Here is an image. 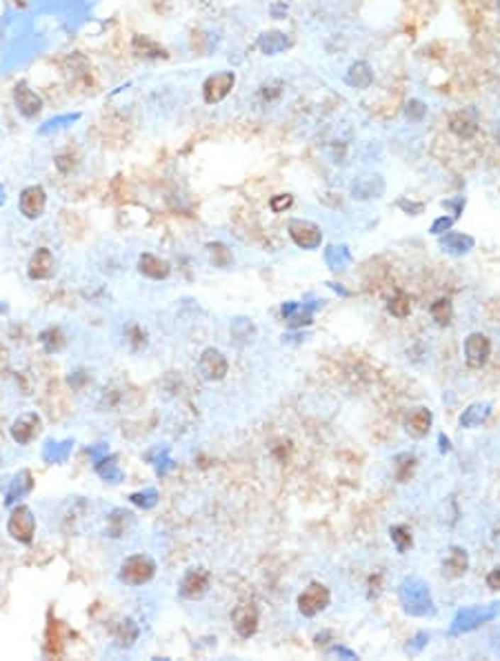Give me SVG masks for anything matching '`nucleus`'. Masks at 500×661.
Returning a JSON list of instances; mask_svg holds the SVG:
<instances>
[{
    "label": "nucleus",
    "mask_w": 500,
    "mask_h": 661,
    "mask_svg": "<svg viewBox=\"0 0 500 661\" xmlns=\"http://www.w3.org/2000/svg\"><path fill=\"white\" fill-rule=\"evenodd\" d=\"M429 314H431V319L436 321V325L445 327V325L452 323V319H454V305H452V301H449V299H436V301L431 303V307H429Z\"/></svg>",
    "instance_id": "35"
},
{
    "label": "nucleus",
    "mask_w": 500,
    "mask_h": 661,
    "mask_svg": "<svg viewBox=\"0 0 500 661\" xmlns=\"http://www.w3.org/2000/svg\"><path fill=\"white\" fill-rule=\"evenodd\" d=\"M496 650H498V652H500V635H498V637H496Z\"/></svg>",
    "instance_id": "56"
},
{
    "label": "nucleus",
    "mask_w": 500,
    "mask_h": 661,
    "mask_svg": "<svg viewBox=\"0 0 500 661\" xmlns=\"http://www.w3.org/2000/svg\"><path fill=\"white\" fill-rule=\"evenodd\" d=\"M467 570H470V555H467V550L460 548V545L449 548L447 557L443 559V574L449 577V579H458Z\"/></svg>",
    "instance_id": "20"
},
{
    "label": "nucleus",
    "mask_w": 500,
    "mask_h": 661,
    "mask_svg": "<svg viewBox=\"0 0 500 661\" xmlns=\"http://www.w3.org/2000/svg\"><path fill=\"white\" fill-rule=\"evenodd\" d=\"M40 427H43V421L36 412H25V415H21L11 423V439L18 445H29L38 437Z\"/></svg>",
    "instance_id": "13"
},
{
    "label": "nucleus",
    "mask_w": 500,
    "mask_h": 661,
    "mask_svg": "<svg viewBox=\"0 0 500 661\" xmlns=\"http://www.w3.org/2000/svg\"><path fill=\"white\" fill-rule=\"evenodd\" d=\"M323 258H325V266L331 272H343V270H347L349 266H352V252H349V247L345 243L329 245L327 250H325V254H323Z\"/></svg>",
    "instance_id": "25"
},
{
    "label": "nucleus",
    "mask_w": 500,
    "mask_h": 661,
    "mask_svg": "<svg viewBox=\"0 0 500 661\" xmlns=\"http://www.w3.org/2000/svg\"><path fill=\"white\" fill-rule=\"evenodd\" d=\"M158 497H160V494H158L156 488H145V490H138V492H131L129 501L133 506L143 508V510H152V508L158 506Z\"/></svg>",
    "instance_id": "38"
},
{
    "label": "nucleus",
    "mask_w": 500,
    "mask_h": 661,
    "mask_svg": "<svg viewBox=\"0 0 500 661\" xmlns=\"http://www.w3.org/2000/svg\"><path fill=\"white\" fill-rule=\"evenodd\" d=\"M385 194V180L378 174H365L358 176L352 183V196L358 201H370V198H380Z\"/></svg>",
    "instance_id": "18"
},
{
    "label": "nucleus",
    "mask_w": 500,
    "mask_h": 661,
    "mask_svg": "<svg viewBox=\"0 0 500 661\" xmlns=\"http://www.w3.org/2000/svg\"><path fill=\"white\" fill-rule=\"evenodd\" d=\"M74 445H76V441L74 439H62V441H56V439H49L45 445H43V452H40V457H43V461L45 464H49V466H60V464H65L67 459L72 457V452H74Z\"/></svg>",
    "instance_id": "19"
},
{
    "label": "nucleus",
    "mask_w": 500,
    "mask_h": 661,
    "mask_svg": "<svg viewBox=\"0 0 500 661\" xmlns=\"http://www.w3.org/2000/svg\"><path fill=\"white\" fill-rule=\"evenodd\" d=\"M207 252H209V258H211V263H213L216 268H221V270L231 268L233 254H231V250H229L227 245H223V243H209V245H207Z\"/></svg>",
    "instance_id": "36"
},
{
    "label": "nucleus",
    "mask_w": 500,
    "mask_h": 661,
    "mask_svg": "<svg viewBox=\"0 0 500 661\" xmlns=\"http://www.w3.org/2000/svg\"><path fill=\"white\" fill-rule=\"evenodd\" d=\"M387 310H389L391 317H396V319H405V317H409V312H411V301H409V296H407V294H403V292H398L396 296H391V299H389Z\"/></svg>",
    "instance_id": "39"
},
{
    "label": "nucleus",
    "mask_w": 500,
    "mask_h": 661,
    "mask_svg": "<svg viewBox=\"0 0 500 661\" xmlns=\"http://www.w3.org/2000/svg\"><path fill=\"white\" fill-rule=\"evenodd\" d=\"M133 528V515L123 508L111 510V515L107 517V532L113 539H123L129 530Z\"/></svg>",
    "instance_id": "28"
},
{
    "label": "nucleus",
    "mask_w": 500,
    "mask_h": 661,
    "mask_svg": "<svg viewBox=\"0 0 500 661\" xmlns=\"http://www.w3.org/2000/svg\"><path fill=\"white\" fill-rule=\"evenodd\" d=\"M154 466H156V474H158V476H165L167 472H170V470L174 468V461L170 459V454L165 452V454H162V457H160V459L156 461Z\"/></svg>",
    "instance_id": "48"
},
{
    "label": "nucleus",
    "mask_w": 500,
    "mask_h": 661,
    "mask_svg": "<svg viewBox=\"0 0 500 661\" xmlns=\"http://www.w3.org/2000/svg\"><path fill=\"white\" fill-rule=\"evenodd\" d=\"M256 45L265 56H276L289 47V38L287 34H282V31H265V34L258 36Z\"/></svg>",
    "instance_id": "29"
},
{
    "label": "nucleus",
    "mask_w": 500,
    "mask_h": 661,
    "mask_svg": "<svg viewBox=\"0 0 500 661\" xmlns=\"http://www.w3.org/2000/svg\"><path fill=\"white\" fill-rule=\"evenodd\" d=\"M327 655H331V657H340V659H347V661H354V659H358V655H356L354 650H349V648H345V646H333V648H329V650H327Z\"/></svg>",
    "instance_id": "49"
},
{
    "label": "nucleus",
    "mask_w": 500,
    "mask_h": 661,
    "mask_svg": "<svg viewBox=\"0 0 500 661\" xmlns=\"http://www.w3.org/2000/svg\"><path fill=\"white\" fill-rule=\"evenodd\" d=\"M321 305H323V301H313V303H298V310H296V312L291 314V317L287 319L289 329H303V327L311 325V321H313V317H316V312L321 310Z\"/></svg>",
    "instance_id": "30"
},
{
    "label": "nucleus",
    "mask_w": 500,
    "mask_h": 661,
    "mask_svg": "<svg viewBox=\"0 0 500 661\" xmlns=\"http://www.w3.org/2000/svg\"><path fill=\"white\" fill-rule=\"evenodd\" d=\"M291 205H294V196H289V194H278V196H274L272 201H270V207H272L276 214L289 209Z\"/></svg>",
    "instance_id": "44"
},
{
    "label": "nucleus",
    "mask_w": 500,
    "mask_h": 661,
    "mask_svg": "<svg viewBox=\"0 0 500 661\" xmlns=\"http://www.w3.org/2000/svg\"><path fill=\"white\" fill-rule=\"evenodd\" d=\"M398 207L407 214H411V217H418V214H423V209H425V203H413V201H407V198H400Z\"/></svg>",
    "instance_id": "47"
},
{
    "label": "nucleus",
    "mask_w": 500,
    "mask_h": 661,
    "mask_svg": "<svg viewBox=\"0 0 500 661\" xmlns=\"http://www.w3.org/2000/svg\"><path fill=\"white\" fill-rule=\"evenodd\" d=\"M231 626L238 637L249 639L258 630V608L254 603H238L231 610Z\"/></svg>",
    "instance_id": "9"
},
{
    "label": "nucleus",
    "mask_w": 500,
    "mask_h": 661,
    "mask_svg": "<svg viewBox=\"0 0 500 661\" xmlns=\"http://www.w3.org/2000/svg\"><path fill=\"white\" fill-rule=\"evenodd\" d=\"M465 203H467V201H465L462 196H456V198H449V201H443V207L452 212L454 219H458L460 214H462V209H465Z\"/></svg>",
    "instance_id": "46"
},
{
    "label": "nucleus",
    "mask_w": 500,
    "mask_h": 661,
    "mask_svg": "<svg viewBox=\"0 0 500 661\" xmlns=\"http://www.w3.org/2000/svg\"><path fill=\"white\" fill-rule=\"evenodd\" d=\"M327 285H329L333 292H338L340 296H349V292H347V290H343V288H340V283H327Z\"/></svg>",
    "instance_id": "54"
},
{
    "label": "nucleus",
    "mask_w": 500,
    "mask_h": 661,
    "mask_svg": "<svg viewBox=\"0 0 500 661\" xmlns=\"http://www.w3.org/2000/svg\"><path fill=\"white\" fill-rule=\"evenodd\" d=\"M462 352H465V363L474 370H480L485 363L489 361V354H491V341L487 334L482 332H472L470 337L465 339V345H462Z\"/></svg>",
    "instance_id": "7"
},
{
    "label": "nucleus",
    "mask_w": 500,
    "mask_h": 661,
    "mask_svg": "<svg viewBox=\"0 0 500 661\" xmlns=\"http://www.w3.org/2000/svg\"><path fill=\"white\" fill-rule=\"evenodd\" d=\"M454 217H438L436 221L431 223V227H429V232L433 234V236H443L445 232H449L452 229V225H454Z\"/></svg>",
    "instance_id": "43"
},
{
    "label": "nucleus",
    "mask_w": 500,
    "mask_h": 661,
    "mask_svg": "<svg viewBox=\"0 0 500 661\" xmlns=\"http://www.w3.org/2000/svg\"><path fill=\"white\" fill-rule=\"evenodd\" d=\"M496 141H498V145H500V121H498V127H496Z\"/></svg>",
    "instance_id": "55"
},
{
    "label": "nucleus",
    "mask_w": 500,
    "mask_h": 661,
    "mask_svg": "<svg viewBox=\"0 0 500 661\" xmlns=\"http://www.w3.org/2000/svg\"><path fill=\"white\" fill-rule=\"evenodd\" d=\"M33 490V476H31V472L29 470H21L18 474H16L11 481H9V486H7V490H5V506L7 508H11L13 503H18L23 497H27V494Z\"/></svg>",
    "instance_id": "22"
},
{
    "label": "nucleus",
    "mask_w": 500,
    "mask_h": 661,
    "mask_svg": "<svg viewBox=\"0 0 500 661\" xmlns=\"http://www.w3.org/2000/svg\"><path fill=\"white\" fill-rule=\"evenodd\" d=\"M27 274L31 280H49L56 274V258L49 247H38L33 256L29 258Z\"/></svg>",
    "instance_id": "14"
},
{
    "label": "nucleus",
    "mask_w": 500,
    "mask_h": 661,
    "mask_svg": "<svg viewBox=\"0 0 500 661\" xmlns=\"http://www.w3.org/2000/svg\"><path fill=\"white\" fill-rule=\"evenodd\" d=\"M280 89H282V82H280V80L270 82V85H265V87H262V96H265V101H272V98L280 96Z\"/></svg>",
    "instance_id": "50"
},
{
    "label": "nucleus",
    "mask_w": 500,
    "mask_h": 661,
    "mask_svg": "<svg viewBox=\"0 0 500 661\" xmlns=\"http://www.w3.org/2000/svg\"><path fill=\"white\" fill-rule=\"evenodd\" d=\"M405 116L411 123H421L427 116V105L423 101H418V98H413V101H409L405 107Z\"/></svg>",
    "instance_id": "41"
},
{
    "label": "nucleus",
    "mask_w": 500,
    "mask_h": 661,
    "mask_svg": "<svg viewBox=\"0 0 500 661\" xmlns=\"http://www.w3.org/2000/svg\"><path fill=\"white\" fill-rule=\"evenodd\" d=\"M198 370H200V374H203V378H207V381H223L229 372V361L221 350L207 348V350H203V354H200V359H198Z\"/></svg>",
    "instance_id": "8"
},
{
    "label": "nucleus",
    "mask_w": 500,
    "mask_h": 661,
    "mask_svg": "<svg viewBox=\"0 0 500 661\" xmlns=\"http://www.w3.org/2000/svg\"><path fill=\"white\" fill-rule=\"evenodd\" d=\"M287 232L300 250H318L323 243V229L305 219H291L287 225Z\"/></svg>",
    "instance_id": "6"
},
{
    "label": "nucleus",
    "mask_w": 500,
    "mask_h": 661,
    "mask_svg": "<svg viewBox=\"0 0 500 661\" xmlns=\"http://www.w3.org/2000/svg\"><path fill=\"white\" fill-rule=\"evenodd\" d=\"M329 603H331V592H329V588L325 584H318V581L309 584L303 592L298 594V599H296L298 613L303 615V617H307V619L321 615L323 610H327Z\"/></svg>",
    "instance_id": "4"
},
{
    "label": "nucleus",
    "mask_w": 500,
    "mask_h": 661,
    "mask_svg": "<svg viewBox=\"0 0 500 661\" xmlns=\"http://www.w3.org/2000/svg\"><path fill=\"white\" fill-rule=\"evenodd\" d=\"M233 82H236V74L233 72H218L205 80L203 85V98L207 105L221 103L223 98H227V94L233 89Z\"/></svg>",
    "instance_id": "12"
},
{
    "label": "nucleus",
    "mask_w": 500,
    "mask_h": 661,
    "mask_svg": "<svg viewBox=\"0 0 500 661\" xmlns=\"http://www.w3.org/2000/svg\"><path fill=\"white\" fill-rule=\"evenodd\" d=\"M87 454L91 459V464H98L100 459H105L109 454V445L107 443H96V445H89L87 448Z\"/></svg>",
    "instance_id": "45"
},
{
    "label": "nucleus",
    "mask_w": 500,
    "mask_h": 661,
    "mask_svg": "<svg viewBox=\"0 0 500 661\" xmlns=\"http://www.w3.org/2000/svg\"><path fill=\"white\" fill-rule=\"evenodd\" d=\"M398 601L409 617L431 619L436 617L438 608L431 597L429 584L423 581L421 577H405L398 586Z\"/></svg>",
    "instance_id": "1"
},
{
    "label": "nucleus",
    "mask_w": 500,
    "mask_h": 661,
    "mask_svg": "<svg viewBox=\"0 0 500 661\" xmlns=\"http://www.w3.org/2000/svg\"><path fill=\"white\" fill-rule=\"evenodd\" d=\"M345 80H347V85L354 89H370L374 82V72L370 67V62H365V60L354 62L352 67H349Z\"/></svg>",
    "instance_id": "27"
},
{
    "label": "nucleus",
    "mask_w": 500,
    "mask_h": 661,
    "mask_svg": "<svg viewBox=\"0 0 500 661\" xmlns=\"http://www.w3.org/2000/svg\"><path fill=\"white\" fill-rule=\"evenodd\" d=\"M45 207H47V194L40 185H29L21 192L18 209L25 219H29V221L40 219L45 214Z\"/></svg>",
    "instance_id": "11"
},
{
    "label": "nucleus",
    "mask_w": 500,
    "mask_h": 661,
    "mask_svg": "<svg viewBox=\"0 0 500 661\" xmlns=\"http://www.w3.org/2000/svg\"><path fill=\"white\" fill-rule=\"evenodd\" d=\"M440 247H443V252L452 254V256H465L476 247V241L470 234L452 232V229H449V232H445L440 236Z\"/></svg>",
    "instance_id": "21"
},
{
    "label": "nucleus",
    "mask_w": 500,
    "mask_h": 661,
    "mask_svg": "<svg viewBox=\"0 0 500 661\" xmlns=\"http://www.w3.org/2000/svg\"><path fill=\"white\" fill-rule=\"evenodd\" d=\"M491 417V403L487 401H478V403H472L467 410H462V415L458 419L460 427H467V430H474L478 425H482L487 419Z\"/></svg>",
    "instance_id": "26"
},
{
    "label": "nucleus",
    "mask_w": 500,
    "mask_h": 661,
    "mask_svg": "<svg viewBox=\"0 0 500 661\" xmlns=\"http://www.w3.org/2000/svg\"><path fill=\"white\" fill-rule=\"evenodd\" d=\"M487 586L491 588V590H500V568H494V570H489V574H487Z\"/></svg>",
    "instance_id": "51"
},
{
    "label": "nucleus",
    "mask_w": 500,
    "mask_h": 661,
    "mask_svg": "<svg viewBox=\"0 0 500 661\" xmlns=\"http://www.w3.org/2000/svg\"><path fill=\"white\" fill-rule=\"evenodd\" d=\"M433 425V415L427 408H411L405 415V430L413 439H425Z\"/></svg>",
    "instance_id": "17"
},
{
    "label": "nucleus",
    "mask_w": 500,
    "mask_h": 661,
    "mask_svg": "<svg viewBox=\"0 0 500 661\" xmlns=\"http://www.w3.org/2000/svg\"><path fill=\"white\" fill-rule=\"evenodd\" d=\"M131 52L136 54L138 58H145V60H158V58H167V52L160 43H156L154 38L149 36H133L131 40Z\"/></svg>",
    "instance_id": "24"
},
{
    "label": "nucleus",
    "mask_w": 500,
    "mask_h": 661,
    "mask_svg": "<svg viewBox=\"0 0 500 661\" xmlns=\"http://www.w3.org/2000/svg\"><path fill=\"white\" fill-rule=\"evenodd\" d=\"M413 468H416V459L411 454L396 457V479H398V481H407V479L411 476Z\"/></svg>",
    "instance_id": "40"
},
{
    "label": "nucleus",
    "mask_w": 500,
    "mask_h": 661,
    "mask_svg": "<svg viewBox=\"0 0 500 661\" xmlns=\"http://www.w3.org/2000/svg\"><path fill=\"white\" fill-rule=\"evenodd\" d=\"M38 341H40V345H43V350L47 352V354H58V352H62L65 348H67V339H65V334H62V329L60 327H47V329H43L40 332V337H38Z\"/></svg>",
    "instance_id": "33"
},
{
    "label": "nucleus",
    "mask_w": 500,
    "mask_h": 661,
    "mask_svg": "<svg viewBox=\"0 0 500 661\" xmlns=\"http://www.w3.org/2000/svg\"><path fill=\"white\" fill-rule=\"evenodd\" d=\"M229 332L238 343H252L256 339V325L252 323V319H233Z\"/></svg>",
    "instance_id": "34"
},
{
    "label": "nucleus",
    "mask_w": 500,
    "mask_h": 661,
    "mask_svg": "<svg viewBox=\"0 0 500 661\" xmlns=\"http://www.w3.org/2000/svg\"><path fill=\"white\" fill-rule=\"evenodd\" d=\"M138 637H140V626L133 619H123L118 623V630L113 635V641L118 648H131L133 643L138 641Z\"/></svg>",
    "instance_id": "32"
},
{
    "label": "nucleus",
    "mask_w": 500,
    "mask_h": 661,
    "mask_svg": "<svg viewBox=\"0 0 500 661\" xmlns=\"http://www.w3.org/2000/svg\"><path fill=\"white\" fill-rule=\"evenodd\" d=\"M138 272L147 278H152V280H165L167 276H170L172 268L165 258L147 252L138 258Z\"/></svg>",
    "instance_id": "23"
},
{
    "label": "nucleus",
    "mask_w": 500,
    "mask_h": 661,
    "mask_svg": "<svg viewBox=\"0 0 500 661\" xmlns=\"http://www.w3.org/2000/svg\"><path fill=\"white\" fill-rule=\"evenodd\" d=\"M5 201V192H3V187H0V203Z\"/></svg>",
    "instance_id": "57"
},
{
    "label": "nucleus",
    "mask_w": 500,
    "mask_h": 661,
    "mask_svg": "<svg viewBox=\"0 0 500 661\" xmlns=\"http://www.w3.org/2000/svg\"><path fill=\"white\" fill-rule=\"evenodd\" d=\"M438 450H440V454L452 452V441H449L447 435H438Z\"/></svg>",
    "instance_id": "53"
},
{
    "label": "nucleus",
    "mask_w": 500,
    "mask_h": 661,
    "mask_svg": "<svg viewBox=\"0 0 500 661\" xmlns=\"http://www.w3.org/2000/svg\"><path fill=\"white\" fill-rule=\"evenodd\" d=\"M7 532L13 541L29 545L36 535V517L29 506H16L7 519Z\"/></svg>",
    "instance_id": "5"
},
{
    "label": "nucleus",
    "mask_w": 500,
    "mask_h": 661,
    "mask_svg": "<svg viewBox=\"0 0 500 661\" xmlns=\"http://www.w3.org/2000/svg\"><path fill=\"white\" fill-rule=\"evenodd\" d=\"M429 639H431V635L429 633H425V630H421V633H416L411 639H409V643L405 646V652H409V655H421L425 648H427V643H429Z\"/></svg>",
    "instance_id": "42"
},
{
    "label": "nucleus",
    "mask_w": 500,
    "mask_h": 661,
    "mask_svg": "<svg viewBox=\"0 0 500 661\" xmlns=\"http://www.w3.org/2000/svg\"><path fill=\"white\" fill-rule=\"evenodd\" d=\"M500 613V603H487V606H467L462 610H458L452 626H449V635L458 637V635H467L480 628L482 623H489L498 617Z\"/></svg>",
    "instance_id": "2"
},
{
    "label": "nucleus",
    "mask_w": 500,
    "mask_h": 661,
    "mask_svg": "<svg viewBox=\"0 0 500 661\" xmlns=\"http://www.w3.org/2000/svg\"><path fill=\"white\" fill-rule=\"evenodd\" d=\"M156 574V561L147 555H131L127 557L123 564H121V570H118V579L125 584V586H131V588H138V586H145L154 579Z\"/></svg>",
    "instance_id": "3"
},
{
    "label": "nucleus",
    "mask_w": 500,
    "mask_h": 661,
    "mask_svg": "<svg viewBox=\"0 0 500 661\" xmlns=\"http://www.w3.org/2000/svg\"><path fill=\"white\" fill-rule=\"evenodd\" d=\"M272 16H274V18H285V16H287L285 0H282V3H274V5H272Z\"/></svg>",
    "instance_id": "52"
},
{
    "label": "nucleus",
    "mask_w": 500,
    "mask_h": 661,
    "mask_svg": "<svg viewBox=\"0 0 500 661\" xmlns=\"http://www.w3.org/2000/svg\"><path fill=\"white\" fill-rule=\"evenodd\" d=\"M94 468H96L98 476L103 479V481H109V484H123L125 481V470L118 466L116 457L107 454L105 459H100L98 464H94Z\"/></svg>",
    "instance_id": "31"
},
{
    "label": "nucleus",
    "mask_w": 500,
    "mask_h": 661,
    "mask_svg": "<svg viewBox=\"0 0 500 661\" xmlns=\"http://www.w3.org/2000/svg\"><path fill=\"white\" fill-rule=\"evenodd\" d=\"M13 101H16V107L23 114L25 119H33L38 116L40 109H43V98L33 92L27 82H18L13 89Z\"/></svg>",
    "instance_id": "15"
},
{
    "label": "nucleus",
    "mask_w": 500,
    "mask_h": 661,
    "mask_svg": "<svg viewBox=\"0 0 500 661\" xmlns=\"http://www.w3.org/2000/svg\"><path fill=\"white\" fill-rule=\"evenodd\" d=\"M209 581H211V574H209L205 568H191V570H187L185 577L180 579V586H178L180 597H185V599H200L203 594H207Z\"/></svg>",
    "instance_id": "10"
},
{
    "label": "nucleus",
    "mask_w": 500,
    "mask_h": 661,
    "mask_svg": "<svg viewBox=\"0 0 500 661\" xmlns=\"http://www.w3.org/2000/svg\"><path fill=\"white\" fill-rule=\"evenodd\" d=\"M389 539H391L394 548H396L400 555H405V552L411 548V543H413L411 530H409L407 525H391V528H389Z\"/></svg>",
    "instance_id": "37"
},
{
    "label": "nucleus",
    "mask_w": 500,
    "mask_h": 661,
    "mask_svg": "<svg viewBox=\"0 0 500 661\" xmlns=\"http://www.w3.org/2000/svg\"><path fill=\"white\" fill-rule=\"evenodd\" d=\"M449 129L454 131L458 138H472L478 131V111L474 107H462L452 114L449 119Z\"/></svg>",
    "instance_id": "16"
}]
</instances>
